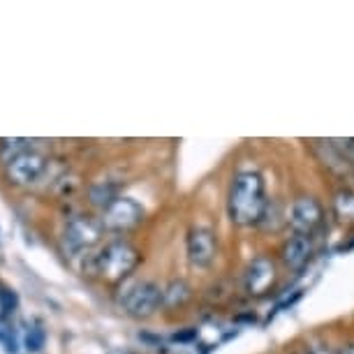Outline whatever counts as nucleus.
Listing matches in <instances>:
<instances>
[{"label":"nucleus","instance_id":"obj_17","mask_svg":"<svg viewBox=\"0 0 354 354\" xmlns=\"http://www.w3.org/2000/svg\"><path fill=\"white\" fill-rule=\"evenodd\" d=\"M338 354H354V343H347L338 350Z\"/></svg>","mask_w":354,"mask_h":354},{"label":"nucleus","instance_id":"obj_10","mask_svg":"<svg viewBox=\"0 0 354 354\" xmlns=\"http://www.w3.org/2000/svg\"><path fill=\"white\" fill-rule=\"evenodd\" d=\"M315 252V239L313 234H292L280 248V262L290 271H301L310 262Z\"/></svg>","mask_w":354,"mask_h":354},{"label":"nucleus","instance_id":"obj_7","mask_svg":"<svg viewBox=\"0 0 354 354\" xmlns=\"http://www.w3.org/2000/svg\"><path fill=\"white\" fill-rule=\"evenodd\" d=\"M185 250H188V259L192 266L197 269H206L211 266V262L216 259V250H218V241L216 234L209 227H192L188 232V241H185Z\"/></svg>","mask_w":354,"mask_h":354},{"label":"nucleus","instance_id":"obj_3","mask_svg":"<svg viewBox=\"0 0 354 354\" xmlns=\"http://www.w3.org/2000/svg\"><path fill=\"white\" fill-rule=\"evenodd\" d=\"M118 301L130 317H151L165 304V290H160L156 283L142 280V283H132L125 287Z\"/></svg>","mask_w":354,"mask_h":354},{"label":"nucleus","instance_id":"obj_1","mask_svg":"<svg viewBox=\"0 0 354 354\" xmlns=\"http://www.w3.org/2000/svg\"><path fill=\"white\" fill-rule=\"evenodd\" d=\"M266 204L264 178L257 171H241L234 176L227 195V216L234 225L250 227L262 223Z\"/></svg>","mask_w":354,"mask_h":354},{"label":"nucleus","instance_id":"obj_15","mask_svg":"<svg viewBox=\"0 0 354 354\" xmlns=\"http://www.w3.org/2000/svg\"><path fill=\"white\" fill-rule=\"evenodd\" d=\"M17 306H19L17 292L5 285H0V313H3V315H10V313L17 310Z\"/></svg>","mask_w":354,"mask_h":354},{"label":"nucleus","instance_id":"obj_5","mask_svg":"<svg viewBox=\"0 0 354 354\" xmlns=\"http://www.w3.org/2000/svg\"><path fill=\"white\" fill-rule=\"evenodd\" d=\"M46 169V158L42 153L24 149L12 153V158L8 160V176L12 183L19 185H30L42 178V174Z\"/></svg>","mask_w":354,"mask_h":354},{"label":"nucleus","instance_id":"obj_12","mask_svg":"<svg viewBox=\"0 0 354 354\" xmlns=\"http://www.w3.org/2000/svg\"><path fill=\"white\" fill-rule=\"evenodd\" d=\"M118 195H116V185H111L109 181L104 183H97L91 188V204L93 206H100V209H109V206L116 202Z\"/></svg>","mask_w":354,"mask_h":354},{"label":"nucleus","instance_id":"obj_6","mask_svg":"<svg viewBox=\"0 0 354 354\" xmlns=\"http://www.w3.org/2000/svg\"><path fill=\"white\" fill-rule=\"evenodd\" d=\"M322 220H324L322 204L310 195L294 199L290 206V216H287V223H290L294 234H313L322 225Z\"/></svg>","mask_w":354,"mask_h":354},{"label":"nucleus","instance_id":"obj_4","mask_svg":"<svg viewBox=\"0 0 354 354\" xmlns=\"http://www.w3.org/2000/svg\"><path fill=\"white\" fill-rule=\"evenodd\" d=\"M102 230L104 225L100 220L91 218V216H75L68 220L63 230V245L70 255H77V252L91 250L93 245L100 243L102 239Z\"/></svg>","mask_w":354,"mask_h":354},{"label":"nucleus","instance_id":"obj_13","mask_svg":"<svg viewBox=\"0 0 354 354\" xmlns=\"http://www.w3.org/2000/svg\"><path fill=\"white\" fill-rule=\"evenodd\" d=\"M190 299V287L183 280H174V283L165 290V306H183Z\"/></svg>","mask_w":354,"mask_h":354},{"label":"nucleus","instance_id":"obj_11","mask_svg":"<svg viewBox=\"0 0 354 354\" xmlns=\"http://www.w3.org/2000/svg\"><path fill=\"white\" fill-rule=\"evenodd\" d=\"M333 213L340 223L354 225V190L350 188H340L333 195Z\"/></svg>","mask_w":354,"mask_h":354},{"label":"nucleus","instance_id":"obj_16","mask_svg":"<svg viewBox=\"0 0 354 354\" xmlns=\"http://www.w3.org/2000/svg\"><path fill=\"white\" fill-rule=\"evenodd\" d=\"M0 345L5 347V352L8 354H17L15 331H12V326L8 322H3V319H0Z\"/></svg>","mask_w":354,"mask_h":354},{"label":"nucleus","instance_id":"obj_18","mask_svg":"<svg viewBox=\"0 0 354 354\" xmlns=\"http://www.w3.org/2000/svg\"><path fill=\"white\" fill-rule=\"evenodd\" d=\"M292 354H313V350L308 345H304V347H297V350H294Z\"/></svg>","mask_w":354,"mask_h":354},{"label":"nucleus","instance_id":"obj_9","mask_svg":"<svg viewBox=\"0 0 354 354\" xmlns=\"http://www.w3.org/2000/svg\"><path fill=\"white\" fill-rule=\"evenodd\" d=\"M144 218V209L139 206L135 199L130 197H118L109 209L104 211V218H102V225L109 227V230H116V232H125V230H132L142 223Z\"/></svg>","mask_w":354,"mask_h":354},{"label":"nucleus","instance_id":"obj_8","mask_svg":"<svg viewBox=\"0 0 354 354\" xmlns=\"http://www.w3.org/2000/svg\"><path fill=\"white\" fill-rule=\"evenodd\" d=\"M273 283H276V264H273V259L266 255H259L252 259L243 276L245 292H248L250 297H264L273 287Z\"/></svg>","mask_w":354,"mask_h":354},{"label":"nucleus","instance_id":"obj_2","mask_svg":"<svg viewBox=\"0 0 354 354\" xmlns=\"http://www.w3.org/2000/svg\"><path fill=\"white\" fill-rule=\"evenodd\" d=\"M137 264H139V252L135 245H130L128 241H111L84 264V271L88 276L104 278L109 283H118V280L128 278L137 269Z\"/></svg>","mask_w":354,"mask_h":354},{"label":"nucleus","instance_id":"obj_14","mask_svg":"<svg viewBox=\"0 0 354 354\" xmlns=\"http://www.w3.org/2000/svg\"><path fill=\"white\" fill-rule=\"evenodd\" d=\"M44 340H46V333L39 324H32L24 336V345L28 352H39L44 347Z\"/></svg>","mask_w":354,"mask_h":354}]
</instances>
